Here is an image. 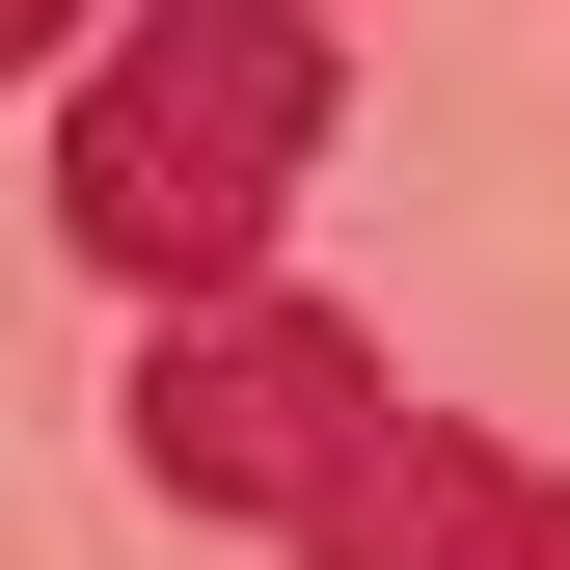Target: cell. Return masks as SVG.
Listing matches in <instances>:
<instances>
[{
  "label": "cell",
  "instance_id": "obj_1",
  "mask_svg": "<svg viewBox=\"0 0 570 570\" xmlns=\"http://www.w3.org/2000/svg\"><path fill=\"white\" fill-rule=\"evenodd\" d=\"M299 164H326V0H136L82 82H55V245L136 272V299L272 272Z\"/></svg>",
  "mask_w": 570,
  "mask_h": 570
},
{
  "label": "cell",
  "instance_id": "obj_2",
  "mask_svg": "<svg viewBox=\"0 0 570 570\" xmlns=\"http://www.w3.org/2000/svg\"><path fill=\"white\" fill-rule=\"evenodd\" d=\"M136 489L164 517H299V489L381 435V326H326V299H272V272H218V299H164V353H136Z\"/></svg>",
  "mask_w": 570,
  "mask_h": 570
},
{
  "label": "cell",
  "instance_id": "obj_3",
  "mask_svg": "<svg viewBox=\"0 0 570 570\" xmlns=\"http://www.w3.org/2000/svg\"><path fill=\"white\" fill-rule=\"evenodd\" d=\"M272 543H299V570H570V489L517 435H462V407H381Z\"/></svg>",
  "mask_w": 570,
  "mask_h": 570
},
{
  "label": "cell",
  "instance_id": "obj_4",
  "mask_svg": "<svg viewBox=\"0 0 570 570\" xmlns=\"http://www.w3.org/2000/svg\"><path fill=\"white\" fill-rule=\"evenodd\" d=\"M28 55H82V0H0V82H28Z\"/></svg>",
  "mask_w": 570,
  "mask_h": 570
}]
</instances>
